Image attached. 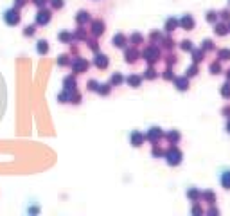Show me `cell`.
<instances>
[{
    "label": "cell",
    "instance_id": "cell-38",
    "mask_svg": "<svg viewBox=\"0 0 230 216\" xmlns=\"http://www.w3.org/2000/svg\"><path fill=\"white\" fill-rule=\"evenodd\" d=\"M151 153H153V157H160V155H162V150H160V148H155Z\"/></svg>",
    "mask_w": 230,
    "mask_h": 216
},
{
    "label": "cell",
    "instance_id": "cell-16",
    "mask_svg": "<svg viewBox=\"0 0 230 216\" xmlns=\"http://www.w3.org/2000/svg\"><path fill=\"white\" fill-rule=\"evenodd\" d=\"M88 20H90V16H88V13H86V11H79V13H78V16H76V22H78L79 25L86 23Z\"/></svg>",
    "mask_w": 230,
    "mask_h": 216
},
{
    "label": "cell",
    "instance_id": "cell-8",
    "mask_svg": "<svg viewBox=\"0 0 230 216\" xmlns=\"http://www.w3.org/2000/svg\"><path fill=\"white\" fill-rule=\"evenodd\" d=\"M178 22H180V25H182V29L191 31V29L194 27V20H192V16H191V14H183Z\"/></svg>",
    "mask_w": 230,
    "mask_h": 216
},
{
    "label": "cell",
    "instance_id": "cell-30",
    "mask_svg": "<svg viewBox=\"0 0 230 216\" xmlns=\"http://www.w3.org/2000/svg\"><path fill=\"white\" fill-rule=\"evenodd\" d=\"M88 90H99V83L97 81H88Z\"/></svg>",
    "mask_w": 230,
    "mask_h": 216
},
{
    "label": "cell",
    "instance_id": "cell-6",
    "mask_svg": "<svg viewBox=\"0 0 230 216\" xmlns=\"http://www.w3.org/2000/svg\"><path fill=\"white\" fill-rule=\"evenodd\" d=\"M142 56L146 58L148 61H151V63H153V61H157V59H158L160 52H158V49H157V47H148V49L144 50V54H142Z\"/></svg>",
    "mask_w": 230,
    "mask_h": 216
},
{
    "label": "cell",
    "instance_id": "cell-34",
    "mask_svg": "<svg viewBox=\"0 0 230 216\" xmlns=\"http://www.w3.org/2000/svg\"><path fill=\"white\" fill-rule=\"evenodd\" d=\"M219 58H221V59H230V50H221V52H219Z\"/></svg>",
    "mask_w": 230,
    "mask_h": 216
},
{
    "label": "cell",
    "instance_id": "cell-18",
    "mask_svg": "<svg viewBox=\"0 0 230 216\" xmlns=\"http://www.w3.org/2000/svg\"><path fill=\"white\" fill-rule=\"evenodd\" d=\"M137 56H138V52H137L135 49H128V50H126V61H128V63H133V61L137 59Z\"/></svg>",
    "mask_w": 230,
    "mask_h": 216
},
{
    "label": "cell",
    "instance_id": "cell-25",
    "mask_svg": "<svg viewBox=\"0 0 230 216\" xmlns=\"http://www.w3.org/2000/svg\"><path fill=\"white\" fill-rule=\"evenodd\" d=\"M58 65H61V67H65V65H68V56H65V54H61V56L58 58Z\"/></svg>",
    "mask_w": 230,
    "mask_h": 216
},
{
    "label": "cell",
    "instance_id": "cell-27",
    "mask_svg": "<svg viewBox=\"0 0 230 216\" xmlns=\"http://www.w3.org/2000/svg\"><path fill=\"white\" fill-rule=\"evenodd\" d=\"M216 34H219V36L227 34V25H223V23L221 25H218V27H216Z\"/></svg>",
    "mask_w": 230,
    "mask_h": 216
},
{
    "label": "cell",
    "instance_id": "cell-21",
    "mask_svg": "<svg viewBox=\"0 0 230 216\" xmlns=\"http://www.w3.org/2000/svg\"><path fill=\"white\" fill-rule=\"evenodd\" d=\"M122 81H124V79H122V76L119 74V72H115L113 76H112V79H110V85H121Z\"/></svg>",
    "mask_w": 230,
    "mask_h": 216
},
{
    "label": "cell",
    "instance_id": "cell-15",
    "mask_svg": "<svg viewBox=\"0 0 230 216\" xmlns=\"http://www.w3.org/2000/svg\"><path fill=\"white\" fill-rule=\"evenodd\" d=\"M174 85H176L178 90H187L189 81H187V78H176V79H174Z\"/></svg>",
    "mask_w": 230,
    "mask_h": 216
},
{
    "label": "cell",
    "instance_id": "cell-32",
    "mask_svg": "<svg viewBox=\"0 0 230 216\" xmlns=\"http://www.w3.org/2000/svg\"><path fill=\"white\" fill-rule=\"evenodd\" d=\"M131 42H133V43H140V42H142V34H138V33L131 34Z\"/></svg>",
    "mask_w": 230,
    "mask_h": 216
},
{
    "label": "cell",
    "instance_id": "cell-28",
    "mask_svg": "<svg viewBox=\"0 0 230 216\" xmlns=\"http://www.w3.org/2000/svg\"><path fill=\"white\" fill-rule=\"evenodd\" d=\"M221 95H225V97H230V85H228V83H227V85H223Z\"/></svg>",
    "mask_w": 230,
    "mask_h": 216
},
{
    "label": "cell",
    "instance_id": "cell-36",
    "mask_svg": "<svg viewBox=\"0 0 230 216\" xmlns=\"http://www.w3.org/2000/svg\"><path fill=\"white\" fill-rule=\"evenodd\" d=\"M192 59H194V61H200V59H201V52H200V50H194V52H192Z\"/></svg>",
    "mask_w": 230,
    "mask_h": 216
},
{
    "label": "cell",
    "instance_id": "cell-7",
    "mask_svg": "<svg viewBox=\"0 0 230 216\" xmlns=\"http://www.w3.org/2000/svg\"><path fill=\"white\" fill-rule=\"evenodd\" d=\"M144 139H146V137H144L142 133H140V131H137V130H133V131L129 133V141H131V144H133L135 148H138V146H142Z\"/></svg>",
    "mask_w": 230,
    "mask_h": 216
},
{
    "label": "cell",
    "instance_id": "cell-14",
    "mask_svg": "<svg viewBox=\"0 0 230 216\" xmlns=\"http://www.w3.org/2000/svg\"><path fill=\"white\" fill-rule=\"evenodd\" d=\"M112 42H113L115 47H124V45H126V36L122 34V33H117V34L113 36V40H112Z\"/></svg>",
    "mask_w": 230,
    "mask_h": 216
},
{
    "label": "cell",
    "instance_id": "cell-42",
    "mask_svg": "<svg viewBox=\"0 0 230 216\" xmlns=\"http://www.w3.org/2000/svg\"><path fill=\"white\" fill-rule=\"evenodd\" d=\"M25 4V0H14V7H22Z\"/></svg>",
    "mask_w": 230,
    "mask_h": 216
},
{
    "label": "cell",
    "instance_id": "cell-11",
    "mask_svg": "<svg viewBox=\"0 0 230 216\" xmlns=\"http://www.w3.org/2000/svg\"><path fill=\"white\" fill-rule=\"evenodd\" d=\"M93 63H95L97 69H106V67H108V58L104 56V54H95Z\"/></svg>",
    "mask_w": 230,
    "mask_h": 216
},
{
    "label": "cell",
    "instance_id": "cell-31",
    "mask_svg": "<svg viewBox=\"0 0 230 216\" xmlns=\"http://www.w3.org/2000/svg\"><path fill=\"white\" fill-rule=\"evenodd\" d=\"M23 34H25V36H32V34H34V25H27L25 31H23Z\"/></svg>",
    "mask_w": 230,
    "mask_h": 216
},
{
    "label": "cell",
    "instance_id": "cell-13",
    "mask_svg": "<svg viewBox=\"0 0 230 216\" xmlns=\"http://www.w3.org/2000/svg\"><path fill=\"white\" fill-rule=\"evenodd\" d=\"M36 50H38V54H47L49 52V43H47V40H38V43H36Z\"/></svg>",
    "mask_w": 230,
    "mask_h": 216
},
{
    "label": "cell",
    "instance_id": "cell-41",
    "mask_svg": "<svg viewBox=\"0 0 230 216\" xmlns=\"http://www.w3.org/2000/svg\"><path fill=\"white\" fill-rule=\"evenodd\" d=\"M164 78H165V79H172V74H171V70H169V69L164 72Z\"/></svg>",
    "mask_w": 230,
    "mask_h": 216
},
{
    "label": "cell",
    "instance_id": "cell-12",
    "mask_svg": "<svg viewBox=\"0 0 230 216\" xmlns=\"http://www.w3.org/2000/svg\"><path fill=\"white\" fill-rule=\"evenodd\" d=\"M126 81H128L129 86L138 88V86H140V83H142V78H140V76H137V74H131V76H128V78H126Z\"/></svg>",
    "mask_w": 230,
    "mask_h": 216
},
{
    "label": "cell",
    "instance_id": "cell-3",
    "mask_svg": "<svg viewBox=\"0 0 230 216\" xmlns=\"http://www.w3.org/2000/svg\"><path fill=\"white\" fill-rule=\"evenodd\" d=\"M218 182L223 189H230V167H221L218 171Z\"/></svg>",
    "mask_w": 230,
    "mask_h": 216
},
{
    "label": "cell",
    "instance_id": "cell-40",
    "mask_svg": "<svg viewBox=\"0 0 230 216\" xmlns=\"http://www.w3.org/2000/svg\"><path fill=\"white\" fill-rule=\"evenodd\" d=\"M207 20L208 22H214L216 20V13H207Z\"/></svg>",
    "mask_w": 230,
    "mask_h": 216
},
{
    "label": "cell",
    "instance_id": "cell-9",
    "mask_svg": "<svg viewBox=\"0 0 230 216\" xmlns=\"http://www.w3.org/2000/svg\"><path fill=\"white\" fill-rule=\"evenodd\" d=\"M160 137H162V130L158 128V126H151L149 131H148V139H149L151 142H157Z\"/></svg>",
    "mask_w": 230,
    "mask_h": 216
},
{
    "label": "cell",
    "instance_id": "cell-1",
    "mask_svg": "<svg viewBox=\"0 0 230 216\" xmlns=\"http://www.w3.org/2000/svg\"><path fill=\"white\" fill-rule=\"evenodd\" d=\"M4 22H6L7 25H18L20 23V13H18V7H11V9H6L4 11Z\"/></svg>",
    "mask_w": 230,
    "mask_h": 216
},
{
    "label": "cell",
    "instance_id": "cell-2",
    "mask_svg": "<svg viewBox=\"0 0 230 216\" xmlns=\"http://www.w3.org/2000/svg\"><path fill=\"white\" fill-rule=\"evenodd\" d=\"M165 160L169 166H178L182 162V151L178 148H171V150L165 153Z\"/></svg>",
    "mask_w": 230,
    "mask_h": 216
},
{
    "label": "cell",
    "instance_id": "cell-35",
    "mask_svg": "<svg viewBox=\"0 0 230 216\" xmlns=\"http://www.w3.org/2000/svg\"><path fill=\"white\" fill-rule=\"evenodd\" d=\"M196 74H198V67H191L187 70V76H196Z\"/></svg>",
    "mask_w": 230,
    "mask_h": 216
},
{
    "label": "cell",
    "instance_id": "cell-26",
    "mask_svg": "<svg viewBox=\"0 0 230 216\" xmlns=\"http://www.w3.org/2000/svg\"><path fill=\"white\" fill-rule=\"evenodd\" d=\"M50 4H52V7H54V9H61V7H63V0H50Z\"/></svg>",
    "mask_w": 230,
    "mask_h": 216
},
{
    "label": "cell",
    "instance_id": "cell-33",
    "mask_svg": "<svg viewBox=\"0 0 230 216\" xmlns=\"http://www.w3.org/2000/svg\"><path fill=\"white\" fill-rule=\"evenodd\" d=\"M182 49H183V50H191V49H192V45H191V42H189V40H185V42H182Z\"/></svg>",
    "mask_w": 230,
    "mask_h": 216
},
{
    "label": "cell",
    "instance_id": "cell-45",
    "mask_svg": "<svg viewBox=\"0 0 230 216\" xmlns=\"http://www.w3.org/2000/svg\"><path fill=\"white\" fill-rule=\"evenodd\" d=\"M192 213H194V214H200L201 211H200V207H194V209H192Z\"/></svg>",
    "mask_w": 230,
    "mask_h": 216
},
{
    "label": "cell",
    "instance_id": "cell-5",
    "mask_svg": "<svg viewBox=\"0 0 230 216\" xmlns=\"http://www.w3.org/2000/svg\"><path fill=\"white\" fill-rule=\"evenodd\" d=\"M50 22V11L49 9H40L36 14V23L38 25H47Z\"/></svg>",
    "mask_w": 230,
    "mask_h": 216
},
{
    "label": "cell",
    "instance_id": "cell-10",
    "mask_svg": "<svg viewBox=\"0 0 230 216\" xmlns=\"http://www.w3.org/2000/svg\"><path fill=\"white\" fill-rule=\"evenodd\" d=\"M104 33V22L102 20H95L92 23V34L93 36H101Z\"/></svg>",
    "mask_w": 230,
    "mask_h": 216
},
{
    "label": "cell",
    "instance_id": "cell-19",
    "mask_svg": "<svg viewBox=\"0 0 230 216\" xmlns=\"http://www.w3.org/2000/svg\"><path fill=\"white\" fill-rule=\"evenodd\" d=\"M178 23H180V22L176 20V18H169V20L165 22V31H169V33H171V31H174Z\"/></svg>",
    "mask_w": 230,
    "mask_h": 216
},
{
    "label": "cell",
    "instance_id": "cell-39",
    "mask_svg": "<svg viewBox=\"0 0 230 216\" xmlns=\"http://www.w3.org/2000/svg\"><path fill=\"white\" fill-rule=\"evenodd\" d=\"M210 70H214V74H219V65H218V63L210 65Z\"/></svg>",
    "mask_w": 230,
    "mask_h": 216
},
{
    "label": "cell",
    "instance_id": "cell-44",
    "mask_svg": "<svg viewBox=\"0 0 230 216\" xmlns=\"http://www.w3.org/2000/svg\"><path fill=\"white\" fill-rule=\"evenodd\" d=\"M45 2H47V0H34V4H36V6H40V7H42Z\"/></svg>",
    "mask_w": 230,
    "mask_h": 216
},
{
    "label": "cell",
    "instance_id": "cell-24",
    "mask_svg": "<svg viewBox=\"0 0 230 216\" xmlns=\"http://www.w3.org/2000/svg\"><path fill=\"white\" fill-rule=\"evenodd\" d=\"M99 94H102V95H108L110 94V85H99V90H97Z\"/></svg>",
    "mask_w": 230,
    "mask_h": 216
},
{
    "label": "cell",
    "instance_id": "cell-46",
    "mask_svg": "<svg viewBox=\"0 0 230 216\" xmlns=\"http://www.w3.org/2000/svg\"><path fill=\"white\" fill-rule=\"evenodd\" d=\"M227 130H228V133H230V122H228V124H227Z\"/></svg>",
    "mask_w": 230,
    "mask_h": 216
},
{
    "label": "cell",
    "instance_id": "cell-20",
    "mask_svg": "<svg viewBox=\"0 0 230 216\" xmlns=\"http://www.w3.org/2000/svg\"><path fill=\"white\" fill-rule=\"evenodd\" d=\"M58 38H59L63 43H68L72 40V34H70V33H67V31H61V33L58 34Z\"/></svg>",
    "mask_w": 230,
    "mask_h": 216
},
{
    "label": "cell",
    "instance_id": "cell-4",
    "mask_svg": "<svg viewBox=\"0 0 230 216\" xmlns=\"http://www.w3.org/2000/svg\"><path fill=\"white\" fill-rule=\"evenodd\" d=\"M88 69V61L83 59V58H76L74 61H72V70L76 72V74H81V72H86Z\"/></svg>",
    "mask_w": 230,
    "mask_h": 216
},
{
    "label": "cell",
    "instance_id": "cell-43",
    "mask_svg": "<svg viewBox=\"0 0 230 216\" xmlns=\"http://www.w3.org/2000/svg\"><path fill=\"white\" fill-rule=\"evenodd\" d=\"M76 36H78V38H85V31H83V29H79L78 33H76Z\"/></svg>",
    "mask_w": 230,
    "mask_h": 216
},
{
    "label": "cell",
    "instance_id": "cell-17",
    "mask_svg": "<svg viewBox=\"0 0 230 216\" xmlns=\"http://www.w3.org/2000/svg\"><path fill=\"white\" fill-rule=\"evenodd\" d=\"M63 85H65L67 90H76V79L72 78V76H68V78H65Z\"/></svg>",
    "mask_w": 230,
    "mask_h": 216
},
{
    "label": "cell",
    "instance_id": "cell-37",
    "mask_svg": "<svg viewBox=\"0 0 230 216\" xmlns=\"http://www.w3.org/2000/svg\"><path fill=\"white\" fill-rule=\"evenodd\" d=\"M205 198L208 202H214V193H210V191H205Z\"/></svg>",
    "mask_w": 230,
    "mask_h": 216
},
{
    "label": "cell",
    "instance_id": "cell-22",
    "mask_svg": "<svg viewBox=\"0 0 230 216\" xmlns=\"http://www.w3.org/2000/svg\"><path fill=\"white\" fill-rule=\"evenodd\" d=\"M187 196H189V198H191V200H198V196H200V193H198V189H189V191H187Z\"/></svg>",
    "mask_w": 230,
    "mask_h": 216
},
{
    "label": "cell",
    "instance_id": "cell-29",
    "mask_svg": "<svg viewBox=\"0 0 230 216\" xmlns=\"http://www.w3.org/2000/svg\"><path fill=\"white\" fill-rule=\"evenodd\" d=\"M146 78H148V79H155V78H157L155 69H148V70H146Z\"/></svg>",
    "mask_w": 230,
    "mask_h": 216
},
{
    "label": "cell",
    "instance_id": "cell-47",
    "mask_svg": "<svg viewBox=\"0 0 230 216\" xmlns=\"http://www.w3.org/2000/svg\"><path fill=\"white\" fill-rule=\"evenodd\" d=\"M228 79H230V70H228Z\"/></svg>",
    "mask_w": 230,
    "mask_h": 216
},
{
    "label": "cell",
    "instance_id": "cell-23",
    "mask_svg": "<svg viewBox=\"0 0 230 216\" xmlns=\"http://www.w3.org/2000/svg\"><path fill=\"white\" fill-rule=\"evenodd\" d=\"M167 139H169L171 142H176V141L180 139V133L178 131H169V133H167Z\"/></svg>",
    "mask_w": 230,
    "mask_h": 216
}]
</instances>
